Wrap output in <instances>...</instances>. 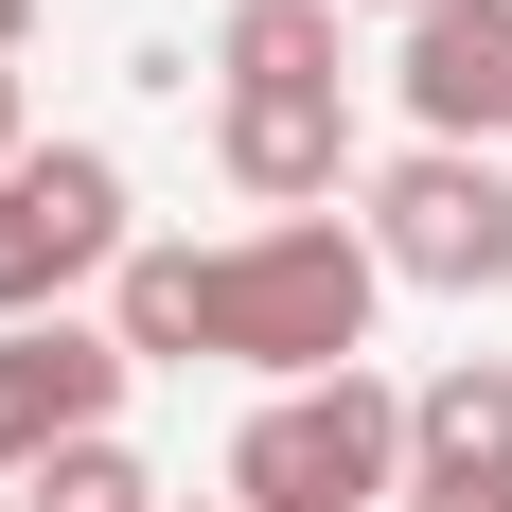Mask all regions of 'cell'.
<instances>
[{
    "label": "cell",
    "instance_id": "obj_1",
    "mask_svg": "<svg viewBox=\"0 0 512 512\" xmlns=\"http://www.w3.org/2000/svg\"><path fill=\"white\" fill-rule=\"evenodd\" d=\"M371 301H389V265H371L354 212H283L248 248H212V354L265 371V389H336L371 354Z\"/></svg>",
    "mask_w": 512,
    "mask_h": 512
},
{
    "label": "cell",
    "instance_id": "obj_2",
    "mask_svg": "<svg viewBox=\"0 0 512 512\" xmlns=\"http://www.w3.org/2000/svg\"><path fill=\"white\" fill-rule=\"evenodd\" d=\"M407 495V389L336 371V389H265L230 424V512H389Z\"/></svg>",
    "mask_w": 512,
    "mask_h": 512
},
{
    "label": "cell",
    "instance_id": "obj_3",
    "mask_svg": "<svg viewBox=\"0 0 512 512\" xmlns=\"http://www.w3.org/2000/svg\"><path fill=\"white\" fill-rule=\"evenodd\" d=\"M124 248H142L124 230V159L106 142H18V177H0V336L124 283Z\"/></svg>",
    "mask_w": 512,
    "mask_h": 512
},
{
    "label": "cell",
    "instance_id": "obj_4",
    "mask_svg": "<svg viewBox=\"0 0 512 512\" xmlns=\"http://www.w3.org/2000/svg\"><path fill=\"white\" fill-rule=\"evenodd\" d=\"M354 230H371L389 283H442V301H495V283H512V177L460 159V142H407L389 177H371Z\"/></svg>",
    "mask_w": 512,
    "mask_h": 512
},
{
    "label": "cell",
    "instance_id": "obj_5",
    "mask_svg": "<svg viewBox=\"0 0 512 512\" xmlns=\"http://www.w3.org/2000/svg\"><path fill=\"white\" fill-rule=\"evenodd\" d=\"M212 177L283 230V212L354 195V89H212Z\"/></svg>",
    "mask_w": 512,
    "mask_h": 512
},
{
    "label": "cell",
    "instance_id": "obj_6",
    "mask_svg": "<svg viewBox=\"0 0 512 512\" xmlns=\"http://www.w3.org/2000/svg\"><path fill=\"white\" fill-rule=\"evenodd\" d=\"M106 407H124V336H106V318H18V336H0V477L106 442Z\"/></svg>",
    "mask_w": 512,
    "mask_h": 512
},
{
    "label": "cell",
    "instance_id": "obj_7",
    "mask_svg": "<svg viewBox=\"0 0 512 512\" xmlns=\"http://www.w3.org/2000/svg\"><path fill=\"white\" fill-rule=\"evenodd\" d=\"M407 124L424 142H460V159H495L512 142V0H442V18H407Z\"/></svg>",
    "mask_w": 512,
    "mask_h": 512
},
{
    "label": "cell",
    "instance_id": "obj_8",
    "mask_svg": "<svg viewBox=\"0 0 512 512\" xmlns=\"http://www.w3.org/2000/svg\"><path fill=\"white\" fill-rule=\"evenodd\" d=\"M407 495H495L512 512V354H460L407 389Z\"/></svg>",
    "mask_w": 512,
    "mask_h": 512
},
{
    "label": "cell",
    "instance_id": "obj_9",
    "mask_svg": "<svg viewBox=\"0 0 512 512\" xmlns=\"http://www.w3.org/2000/svg\"><path fill=\"white\" fill-rule=\"evenodd\" d=\"M106 336H124V371H195L212 354V248H124Z\"/></svg>",
    "mask_w": 512,
    "mask_h": 512
},
{
    "label": "cell",
    "instance_id": "obj_10",
    "mask_svg": "<svg viewBox=\"0 0 512 512\" xmlns=\"http://www.w3.org/2000/svg\"><path fill=\"white\" fill-rule=\"evenodd\" d=\"M212 71H230V89H354V71H336V0H230Z\"/></svg>",
    "mask_w": 512,
    "mask_h": 512
},
{
    "label": "cell",
    "instance_id": "obj_11",
    "mask_svg": "<svg viewBox=\"0 0 512 512\" xmlns=\"http://www.w3.org/2000/svg\"><path fill=\"white\" fill-rule=\"evenodd\" d=\"M18 495H36V512H159V477L124 460V442H71V460H36Z\"/></svg>",
    "mask_w": 512,
    "mask_h": 512
},
{
    "label": "cell",
    "instance_id": "obj_12",
    "mask_svg": "<svg viewBox=\"0 0 512 512\" xmlns=\"http://www.w3.org/2000/svg\"><path fill=\"white\" fill-rule=\"evenodd\" d=\"M18 36H36V0H0V71H18Z\"/></svg>",
    "mask_w": 512,
    "mask_h": 512
},
{
    "label": "cell",
    "instance_id": "obj_13",
    "mask_svg": "<svg viewBox=\"0 0 512 512\" xmlns=\"http://www.w3.org/2000/svg\"><path fill=\"white\" fill-rule=\"evenodd\" d=\"M0 177H18V71H0Z\"/></svg>",
    "mask_w": 512,
    "mask_h": 512
},
{
    "label": "cell",
    "instance_id": "obj_14",
    "mask_svg": "<svg viewBox=\"0 0 512 512\" xmlns=\"http://www.w3.org/2000/svg\"><path fill=\"white\" fill-rule=\"evenodd\" d=\"M371 18H442V0H371Z\"/></svg>",
    "mask_w": 512,
    "mask_h": 512
},
{
    "label": "cell",
    "instance_id": "obj_15",
    "mask_svg": "<svg viewBox=\"0 0 512 512\" xmlns=\"http://www.w3.org/2000/svg\"><path fill=\"white\" fill-rule=\"evenodd\" d=\"M212 512H230V495H212Z\"/></svg>",
    "mask_w": 512,
    "mask_h": 512
}]
</instances>
